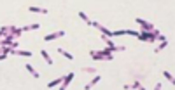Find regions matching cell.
Instances as JSON below:
<instances>
[{
    "instance_id": "cell-1",
    "label": "cell",
    "mask_w": 175,
    "mask_h": 90,
    "mask_svg": "<svg viewBox=\"0 0 175 90\" xmlns=\"http://www.w3.org/2000/svg\"><path fill=\"white\" fill-rule=\"evenodd\" d=\"M152 37H154V35H149V33H142V35H138V38H142V40H152Z\"/></svg>"
},
{
    "instance_id": "cell-2",
    "label": "cell",
    "mask_w": 175,
    "mask_h": 90,
    "mask_svg": "<svg viewBox=\"0 0 175 90\" xmlns=\"http://www.w3.org/2000/svg\"><path fill=\"white\" fill-rule=\"evenodd\" d=\"M60 82H61V78H58V80H53L51 83H47V88H53V87H56V85L60 83Z\"/></svg>"
},
{
    "instance_id": "cell-3",
    "label": "cell",
    "mask_w": 175,
    "mask_h": 90,
    "mask_svg": "<svg viewBox=\"0 0 175 90\" xmlns=\"http://www.w3.org/2000/svg\"><path fill=\"white\" fill-rule=\"evenodd\" d=\"M26 69H28V71H30V73H32V75L35 76V78H39V73H35V69H33V68H32V66H30V64H26Z\"/></svg>"
},
{
    "instance_id": "cell-4",
    "label": "cell",
    "mask_w": 175,
    "mask_h": 90,
    "mask_svg": "<svg viewBox=\"0 0 175 90\" xmlns=\"http://www.w3.org/2000/svg\"><path fill=\"white\" fill-rule=\"evenodd\" d=\"M58 52H60V54H63L67 59H74V56H70V54H68V52H65V50H60V49H58Z\"/></svg>"
},
{
    "instance_id": "cell-5",
    "label": "cell",
    "mask_w": 175,
    "mask_h": 90,
    "mask_svg": "<svg viewBox=\"0 0 175 90\" xmlns=\"http://www.w3.org/2000/svg\"><path fill=\"white\" fill-rule=\"evenodd\" d=\"M98 28H100V31H102V33H105V35H114V31H109L107 28H102V26H98Z\"/></svg>"
},
{
    "instance_id": "cell-6",
    "label": "cell",
    "mask_w": 175,
    "mask_h": 90,
    "mask_svg": "<svg viewBox=\"0 0 175 90\" xmlns=\"http://www.w3.org/2000/svg\"><path fill=\"white\" fill-rule=\"evenodd\" d=\"M72 78H74V73H70V75H68V76L65 78V87H63V88H67V85H68V82H70Z\"/></svg>"
},
{
    "instance_id": "cell-7",
    "label": "cell",
    "mask_w": 175,
    "mask_h": 90,
    "mask_svg": "<svg viewBox=\"0 0 175 90\" xmlns=\"http://www.w3.org/2000/svg\"><path fill=\"white\" fill-rule=\"evenodd\" d=\"M42 56H44V59H46V61L49 62V64H53V61L49 59V56H47V52H46V50H42Z\"/></svg>"
},
{
    "instance_id": "cell-8",
    "label": "cell",
    "mask_w": 175,
    "mask_h": 90,
    "mask_svg": "<svg viewBox=\"0 0 175 90\" xmlns=\"http://www.w3.org/2000/svg\"><path fill=\"white\" fill-rule=\"evenodd\" d=\"M166 45H168L166 42H163V43H161V45H159V47H158V49H156V52H158V50H161V49H165V47H166Z\"/></svg>"
},
{
    "instance_id": "cell-9",
    "label": "cell",
    "mask_w": 175,
    "mask_h": 90,
    "mask_svg": "<svg viewBox=\"0 0 175 90\" xmlns=\"http://www.w3.org/2000/svg\"><path fill=\"white\" fill-rule=\"evenodd\" d=\"M18 54H19V56H25V57H30V56H32V52H18Z\"/></svg>"
},
{
    "instance_id": "cell-10",
    "label": "cell",
    "mask_w": 175,
    "mask_h": 90,
    "mask_svg": "<svg viewBox=\"0 0 175 90\" xmlns=\"http://www.w3.org/2000/svg\"><path fill=\"white\" fill-rule=\"evenodd\" d=\"M79 16H81V17H82V19H84V21H88V24H89V19H88V17H86V14H84V12H79Z\"/></svg>"
},
{
    "instance_id": "cell-11",
    "label": "cell",
    "mask_w": 175,
    "mask_h": 90,
    "mask_svg": "<svg viewBox=\"0 0 175 90\" xmlns=\"http://www.w3.org/2000/svg\"><path fill=\"white\" fill-rule=\"evenodd\" d=\"M165 76H166V78H168V80H172V82H173V76H172V75H170V73H168V71H165Z\"/></svg>"
}]
</instances>
